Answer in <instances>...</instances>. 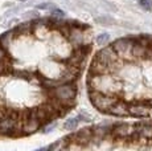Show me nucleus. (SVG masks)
I'll return each instance as SVG.
<instances>
[{"label": "nucleus", "instance_id": "obj_1", "mask_svg": "<svg viewBox=\"0 0 152 151\" xmlns=\"http://www.w3.org/2000/svg\"><path fill=\"white\" fill-rule=\"evenodd\" d=\"M87 86L94 90L106 93V94H118L121 90L122 82L118 76L113 73L104 74H91L87 76Z\"/></svg>", "mask_w": 152, "mask_h": 151}, {"label": "nucleus", "instance_id": "obj_2", "mask_svg": "<svg viewBox=\"0 0 152 151\" xmlns=\"http://www.w3.org/2000/svg\"><path fill=\"white\" fill-rule=\"evenodd\" d=\"M44 92L46 94V98H57L69 110L75 105V101H77V82L62 84L52 89L44 88Z\"/></svg>", "mask_w": 152, "mask_h": 151}, {"label": "nucleus", "instance_id": "obj_3", "mask_svg": "<svg viewBox=\"0 0 152 151\" xmlns=\"http://www.w3.org/2000/svg\"><path fill=\"white\" fill-rule=\"evenodd\" d=\"M89 97L90 101L93 102V105L102 113H107V110L119 100L118 94H106V93L94 90V89L90 88H89Z\"/></svg>", "mask_w": 152, "mask_h": 151}, {"label": "nucleus", "instance_id": "obj_4", "mask_svg": "<svg viewBox=\"0 0 152 151\" xmlns=\"http://www.w3.org/2000/svg\"><path fill=\"white\" fill-rule=\"evenodd\" d=\"M135 41V37H122V39L115 40L113 43V46L122 60L126 62H132V61H135L132 56V46Z\"/></svg>", "mask_w": 152, "mask_h": 151}, {"label": "nucleus", "instance_id": "obj_5", "mask_svg": "<svg viewBox=\"0 0 152 151\" xmlns=\"http://www.w3.org/2000/svg\"><path fill=\"white\" fill-rule=\"evenodd\" d=\"M136 131V123H126V122H118L113 125L111 135L114 139H131V136Z\"/></svg>", "mask_w": 152, "mask_h": 151}, {"label": "nucleus", "instance_id": "obj_6", "mask_svg": "<svg viewBox=\"0 0 152 151\" xmlns=\"http://www.w3.org/2000/svg\"><path fill=\"white\" fill-rule=\"evenodd\" d=\"M152 109L148 102V100H139V101H132L128 105V114L131 117L136 118H147L151 114Z\"/></svg>", "mask_w": 152, "mask_h": 151}, {"label": "nucleus", "instance_id": "obj_7", "mask_svg": "<svg viewBox=\"0 0 152 151\" xmlns=\"http://www.w3.org/2000/svg\"><path fill=\"white\" fill-rule=\"evenodd\" d=\"M128 105H130V102H127L123 98H119V100L107 110L106 114L114 115V117H127V115H130L128 114Z\"/></svg>", "mask_w": 152, "mask_h": 151}, {"label": "nucleus", "instance_id": "obj_8", "mask_svg": "<svg viewBox=\"0 0 152 151\" xmlns=\"http://www.w3.org/2000/svg\"><path fill=\"white\" fill-rule=\"evenodd\" d=\"M136 133L139 135V139L150 141L152 139V121H140L136 123Z\"/></svg>", "mask_w": 152, "mask_h": 151}, {"label": "nucleus", "instance_id": "obj_9", "mask_svg": "<svg viewBox=\"0 0 152 151\" xmlns=\"http://www.w3.org/2000/svg\"><path fill=\"white\" fill-rule=\"evenodd\" d=\"M40 127H42V123L40 121L34 118H24L23 119V136L39 131Z\"/></svg>", "mask_w": 152, "mask_h": 151}, {"label": "nucleus", "instance_id": "obj_10", "mask_svg": "<svg viewBox=\"0 0 152 151\" xmlns=\"http://www.w3.org/2000/svg\"><path fill=\"white\" fill-rule=\"evenodd\" d=\"M15 41H16V34H15V31H8L5 33H3L0 36V44L4 49H7L8 52H12L13 49V45H15Z\"/></svg>", "mask_w": 152, "mask_h": 151}, {"label": "nucleus", "instance_id": "obj_11", "mask_svg": "<svg viewBox=\"0 0 152 151\" xmlns=\"http://www.w3.org/2000/svg\"><path fill=\"white\" fill-rule=\"evenodd\" d=\"M15 34L17 37H28L29 34H33V23H24L15 28Z\"/></svg>", "mask_w": 152, "mask_h": 151}, {"label": "nucleus", "instance_id": "obj_12", "mask_svg": "<svg viewBox=\"0 0 152 151\" xmlns=\"http://www.w3.org/2000/svg\"><path fill=\"white\" fill-rule=\"evenodd\" d=\"M83 118H86V117H83L82 114L77 115V117H74V118H70V119H68L65 123H64V129L65 130H74L81 121H86V119H83Z\"/></svg>", "mask_w": 152, "mask_h": 151}, {"label": "nucleus", "instance_id": "obj_13", "mask_svg": "<svg viewBox=\"0 0 152 151\" xmlns=\"http://www.w3.org/2000/svg\"><path fill=\"white\" fill-rule=\"evenodd\" d=\"M0 61H3V62H12L13 61L12 54H11L7 49L3 48L1 44H0Z\"/></svg>", "mask_w": 152, "mask_h": 151}, {"label": "nucleus", "instance_id": "obj_14", "mask_svg": "<svg viewBox=\"0 0 152 151\" xmlns=\"http://www.w3.org/2000/svg\"><path fill=\"white\" fill-rule=\"evenodd\" d=\"M109 40H110V36L107 33H102V34H99V36L97 37V44L98 45H101V46H103V45H107V43H109Z\"/></svg>", "mask_w": 152, "mask_h": 151}, {"label": "nucleus", "instance_id": "obj_15", "mask_svg": "<svg viewBox=\"0 0 152 151\" xmlns=\"http://www.w3.org/2000/svg\"><path fill=\"white\" fill-rule=\"evenodd\" d=\"M138 3L140 7L144 8V10H147V11L152 10V0H138Z\"/></svg>", "mask_w": 152, "mask_h": 151}, {"label": "nucleus", "instance_id": "obj_16", "mask_svg": "<svg viewBox=\"0 0 152 151\" xmlns=\"http://www.w3.org/2000/svg\"><path fill=\"white\" fill-rule=\"evenodd\" d=\"M53 15L54 16H64V12H62V11H60V10H54L53 11Z\"/></svg>", "mask_w": 152, "mask_h": 151}, {"label": "nucleus", "instance_id": "obj_17", "mask_svg": "<svg viewBox=\"0 0 152 151\" xmlns=\"http://www.w3.org/2000/svg\"><path fill=\"white\" fill-rule=\"evenodd\" d=\"M148 102H150V105H151V109H152V98H150V100H148Z\"/></svg>", "mask_w": 152, "mask_h": 151}, {"label": "nucleus", "instance_id": "obj_18", "mask_svg": "<svg viewBox=\"0 0 152 151\" xmlns=\"http://www.w3.org/2000/svg\"><path fill=\"white\" fill-rule=\"evenodd\" d=\"M20 1H25V0H20Z\"/></svg>", "mask_w": 152, "mask_h": 151}]
</instances>
